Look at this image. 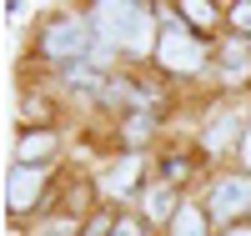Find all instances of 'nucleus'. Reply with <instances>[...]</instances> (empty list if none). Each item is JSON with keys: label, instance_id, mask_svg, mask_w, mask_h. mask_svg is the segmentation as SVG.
I'll return each mask as SVG.
<instances>
[{"label": "nucleus", "instance_id": "f257e3e1", "mask_svg": "<svg viewBox=\"0 0 251 236\" xmlns=\"http://www.w3.org/2000/svg\"><path fill=\"white\" fill-rule=\"evenodd\" d=\"M96 35H100V51L111 46H131L146 51V10L141 5H96Z\"/></svg>", "mask_w": 251, "mask_h": 236}, {"label": "nucleus", "instance_id": "f03ea898", "mask_svg": "<svg viewBox=\"0 0 251 236\" xmlns=\"http://www.w3.org/2000/svg\"><path fill=\"white\" fill-rule=\"evenodd\" d=\"M156 55H161V66L166 71H196L201 66V60H206V51H201V40H191V35H186V26H181V20L171 15V20H166V30H161V46H156Z\"/></svg>", "mask_w": 251, "mask_h": 236}, {"label": "nucleus", "instance_id": "7ed1b4c3", "mask_svg": "<svg viewBox=\"0 0 251 236\" xmlns=\"http://www.w3.org/2000/svg\"><path fill=\"white\" fill-rule=\"evenodd\" d=\"M91 51V26L86 20H55L46 30V55L50 60H75Z\"/></svg>", "mask_w": 251, "mask_h": 236}, {"label": "nucleus", "instance_id": "20e7f679", "mask_svg": "<svg viewBox=\"0 0 251 236\" xmlns=\"http://www.w3.org/2000/svg\"><path fill=\"white\" fill-rule=\"evenodd\" d=\"M241 211H251V176H226L211 186V216L216 221H231L241 216Z\"/></svg>", "mask_w": 251, "mask_h": 236}, {"label": "nucleus", "instance_id": "39448f33", "mask_svg": "<svg viewBox=\"0 0 251 236\" xmlns=\"http://www.w3.org/2000/svg\"><path fill=\"white\" fill-rule=\"evenodd\" d=\"M35 196H40V171L35 166H10V186H5L10 211H25Z\"/></svg>", "mask_w": 251, "mask_h": 236}, {"label": "nucleus", "instance_id": "423d86ee", "mask_svg": "<svg viewBox=\"0 0 251 236\" xmlns=\"http://www.w3.org/2000/svg\"><path fill=\"white\" fill-rule=\"evenodd\" d=\"M136 176H141V161H136V156H126V161H116L100 181H106V191H111V196H126V191L136 186Z\"/></svg>", "mask_w": 251, "mask_h": 236}, {"label": "nucleus", "instance_id": "0eeeda50", "mask_svg": "<svg viewBox=\"0 0 251 236\" xmlns=\"http://www.w3.org/2000/svg\"><path fill=\"white\" fill-rule=\"evenodd\" d=\"M50 146H55V136H50V131H25V136H20V151H15V156H20V166H35L40 156L50 151Z\"/></svg>", "mask_w": 251, "mask_h": 236}, {"label": "nucleus", "instance_id": "6e6552de", "mask_svg": "<svg viewBox=\"0 0 251 236\" xmlns=\"http://www.w3.org/2000/svg\"><path fill=\"white\" fill-rule=\"evenodd\" d=\"M171 236H206V216L196 206H181L176 221H171Z\"/></svg>", "mask_w": 251, "mask_h": 236}, {"label": "nucleus", "instance_id": "1a4fd4ad", "mask_svg": "<svg viewBox=\"0 0 251 236\" xmlns=\"http://www.w3.org/2000/svg\"><path fill=\"white\" fill-rule=\"evenodd\" d=\"M236 131H241L236 116H221V121L206 126V146H211V151H221V146H231V136H236Z\"/></svg>", "mask_w": 251, "mask_h": 236}, {"label": "nucleus", "instance_id": "9d476101", "mask_svg": "<svg viewBox=\"0 0 251 236\" xmlns=\"http://www.w3.org/2000/svg\"><path fill=\"white\" fill-rule=\"evenodd\" d=\"M146 211H151L156 221H166V226H171V221H176V216H171V191H166V186L146 191Z\"/></svg>", "mask_w": 251, "mask_h": 236}, {"label": "nucleus", "instance_id": "9b49d317", "mask_svg": "<svg viewBox=\"0 0 251 236\" xmlns=\"http://www.w3.org/2000/svg\"><path fill=\"white\" fill-rule=\"evenodd\" d=\"M71 85H75V91H91V96H106V91H111L96 71H71Z\"/></svg>", "mask_w": 251, "mask_h": 236}, {"label": "nucleus", "instance_id": "f8f14e48", "mask_svg": "<svg viewBox=\"0 0 251 236\" xmlns=\"http://www.w3.org/2000/svg\"><path fill=\"white\" fill-rule=\"evenodd\" d=\"M181 15H186V20H196V26H211V20H216V10L206 5V0H186Z\"/></svg>", "mask_w": 251, "mask_h": 236}, {"label": "nucleus", "instance_id": "ddd939ff", "mask_svg": "<svg viewBox=\"0 0 251 236\" xmlns=\"http://www.w3.org/2000/svg\"><path fill=\"white\" fill-rule=\"evenodd\" d=\"M111 231H116V221H106V216H91L80 236H111Z\"/></svg>", "mask_w": 251, "mask_h": 236}, {"label": "nucleus", "instance_id": "4468645a", "mask_svg": "<svg viewBox=\"0 0 251 236\" xmlns=\"http://www.w3.org/2000/svg\"><path fill=\"white\" fill-rule=\"evenodd\" d=\"M231 20H236V30H251V5H246V0L231 5Z\"/></svg>", "mask_w": 251, "mask_h": 236}, {"label": "nucleus", "instance_id": "2eb2a0df", "mask_svg": "<svg viewBox=\"0 0 251 236\" xmlns=\"http://www.w3.org/2000/svg\"><path fill=\"white\" fill-rule=\"evenodd\" d=\"M226 66L241 71V66H246V51H241V46H226Z\"/></svg>", "mask_w": 251, "mask_h": 236}, {"label": "nucleus", "instance_id": "dca6fc26", "mask_svg": "<svg viewBox=\"0 0 251 236\" xmlns=\"http://www.w3.org/2000/svg\"><path fill=\"white\" fill-rule=\"evenodd\" d=\"M111 236H141V226H136V221H116V231H111Z\"/></svg>", "mask_w": 251, "mask_h": 236}, {"label": "nucleus", "instance_id": "f3484780", "mask_svg": "<svg viewBox=\"0 0 251 236\" xmlns=\"http://www.w3.org/2000/svg\"><path fill=\"white\" fill-rule=\"evenodd\" d=\"M241 156H246V166H251V126L241 131Z\"/></svg>", "mask_w": 251, "mask_h": 236}, {"label": "nucleus", "instance_id": "a211bd4d", "mask_svg": "<svg viewBox=\"0 0 251 236\" xmlns=\"http://www.w3.org/2000/svg\"><path fill=\"white\" fill-rule=\"evenodd\" d=\"M226 236H251V231H246V226H236V231H226Z\"/></svg>", "mask_w": 251, "mask_h": 236}, {"label": "nucleus", "instance_id": "6ab92c4d", "mask_svg": "<svg viewBox=\"0 0 251 236\" xmlns=\"http://www.w3.org/2000/svg\"><path fill=\"white\" fill-rule=\"evenodd\" d=\"M46 236H60V231H46Z\"/></svg>", "mask_w": 251, "mask_h": 236}]
</instances>
